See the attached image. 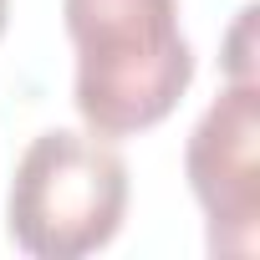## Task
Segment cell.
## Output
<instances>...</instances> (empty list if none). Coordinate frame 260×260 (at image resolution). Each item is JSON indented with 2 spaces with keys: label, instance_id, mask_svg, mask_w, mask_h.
Wrapping results in <instances>:
<instances>
[{
  "label": "cell",
  "instance_id": "1",
  "mask_svg": "<svg viewBox=\"0 0 260 260\" xmlns=\"http://www.w3.org/2000/svg\"><path fill=\"white\" fill-rule=\"evenodd\" d=\"M77 51L72 102L102 138L158 127L194 82L179 0H61Z\"/></svg>",
  "mask_w": 260,
  "mask_h": 260
},
{
  "label": "cell",
  "instance_id": "2",
  "mask_svg": "<svg viewBox=\"0 0 260 260\" xmlns=\"http://www.w3.org/2000/svg\"><path fill=\"white\" fill-rule=\"evenodd\" d=\"M127 214V164L102 133H51L31 138L16 164L6 219L11 240L36 260H82L102 250Z\"/></svg>",
  "mask_w": 260,
  "mask_h": 260
},
{
  "label": "cell",
  "instance_id": "3",
  "mask_svg": "<svg viewBox=\"0 0 260 260\" xmlns=\"http://www.w3.org/2000/svg\"><path fill=\"white\" fill-rule=\"evenodd\" d=\"M189 189L209 214L214 255L260 245V82H230L189 133Z\"/></svg>",
  "mask_w": 260,
  "mask_h": 260
},
{
  "label": "cell",
  "instance_id": "4",
  "mask_svg": "<svg viewBox=\"0 0 260 260\" xmlns=\"http://www.w3.org/2000/svg\"><path fill=\"white\" fill-rule=\"evenodd\" d=\"M255 6H245L240 16H235V31H230V56H224V67H230V82H255Z\"/></svg>",
  "mask_w": 260,
  "mask_h": 260
},
{
  "label": "cell",
  "instance_id": "5",
  "mask_svg": "<svg viewBox=\"0 0 260 260\" xmlns=\"http://www.w3.org/2000/svg\"><path fill=\"white\" fill-rule=\"evenodd\" d=\"M6 11H11V0H0V31H6Z\"/></svg>",
  "mask_w": 260,
  "mask_h": 260
}]
</instances>
